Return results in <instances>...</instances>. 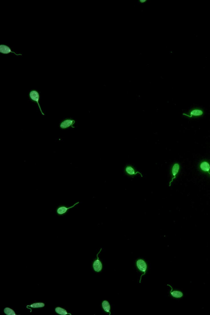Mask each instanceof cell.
Returning a JSON list of instances; mask_svg holds the SVG:
<instances>
[{
	"mask_svg": "<svg viewBox=\"0 0 210 315\" xmlns=\"http://www.w3.org/2000/svg\"><path fill=\"white\" fill-rule=\"evenodd\" d=\"M0 53L3 54H8L9 53H13L15 54L17 56L22 55L21 54H18L16 53L15 51H12V48H11L10 46L4 44H2L0 45Z\"/></svg>",
	"mask_w": 210,
	"mask_h": 315,
	"instance_id": "obj_4",
	"label": "cell"
},
{
	"mask_svg": "<svg viewBox=\"0 0 210 315\" xmlns=\"http://www.w3.org/2000/svg\"><path fill=\"white\" fill-rule=\"evenodd\" d=\"M102 306L103 309V310H104L105 312L109 313V315L111 314V312H110V310H111V306H110V304L108 302V301H103L102 302Z\"/></svg>",
	"mask_w": 210,
	"mask_h": 315,
	"instance_id": "obj_9",
	"label": "cell"
},
{
	"mask_svg": "<svg viewBox=\"0 0 210 315\" xmlns=\"http://www.w3.org/2000/svg\"><path fill=\"white\" fill-rule=\"evenodd\" d=\"M203 113V111L202 110H195L191 111V116L187 115H185V114H183V115H185L189 117H192L193 116H198L201 115Z\"/></svg>",
	"mask_w": 210,
	"mask_h": 315,
	"instance_id": "obj_12",
	"label": "cell"
},
{
	"mask_svg": "<svg viewBox=\"0 0 210 315\" xmlns=\"http://www.w3.org/2000/svg\"><path fill=\"white\" fill-rule=\"evenodd\" d=\"M179 165L177 164H174L173 166V168H172V174H173L174 177L172 179V181L169 182V186H171V183L173 182V180L175 179L176 177V175L178 173L179 170Z\"/></svg>",
	"mask_w": 210,
	"mask_h": 315,
	"instance_id": "obj_8",
	"label": "cell"
},
{
	"mask_svg": "<svg viewBox=\"0 0 210 315\" xmlns=\"http://www.w3.org/2000/svg\"><path fill=\"white\" fill-rule=\"evenodd\" d=\"M45 306V304L44 303L38 302L33 304L31 305L28 306L27 307L29 306V307H31V308H41V307H44V306Z\"/></svg>",
	"mask_w": 210,
	"mask_h": 315,
	"instance_id": "obj_14",
	"label": "cell"
},
{
	"mask_svg": "<svg viewBox=\"0 0 210 315\" xmlns=\"http://www.w3.org/2000/svg\"><path fill=\"white\" fill-rule=\"evenodd\" d=\"M80 203L79 202L75 203L73 205L71 206L65 205V204H60L55 208V213L56 214L60 217H63L68 214L69 211L72 209L78 204Z\"/></svg>",
	"mask_w": 210,
	"mask_h": 315,
	"instance_id": "obj_2",
	"label": "cell"
},
{
	"mask_svg": "<svg viewBox=\"0 0 210 315\" xmlns=\"http://www.w3.org/2000/svg\"><path fill=\"white\" fill-rule=\"evenodd\" d=\"M40 93V92L38 90L32 89V90L29 91L28 96H29V99H30L31 101L34 103H36L37 105L41 114L44 116L45 115V114L43 113V111L41 109V106H40V105L39 104V101H40V97H41Z\"/></svg>",
	"mask_w": 210,
	"mask_h": 315,
	"instance_id": "obj_1",
	"label": "cell"
},
{
	"mask_svg": "<svg viewBox=\"0 0 210 315\" xmlns=\"http://www.w3.org/2000/svg\"><path fill=\"white\" fill-rule=\"evenodd\" d=\"M167 285L171 288V290L170 291V293L171 296L173 297V298H181L183 297V293L182 291L177 290H173V288L170 285L167 284Z\"/></svg>",
	"mask_w": 210,
	"mask_h": 315,
	"instance_id": "obj_7",
	"label": "cell"
},
{
	"mask_svg": "<svg viewBox=\"0 0 210 315\" xmlns=\"http://www.w3.org/2000/svg\"><path fill=\"white\" fill-rule=\"evenodd\" d=\"M102 250V248L99 251L98 254H97V259L95 260V262H94L93 264V267L94 268V270H95L97 272H99L101 271L102 268V264L101 262L100 261L98 257V254L100 253Z\"/></svg>",
	"mask_w": 210,
	"mask_h": 315,
	"instance_id": "obj_6",
	"label": "cell"
},
{
	"mask_svg": "<svg viewBox=\"0 0 210 315\" xmlns=\"http://www.w3.org/2000/svg\"><path fill=\"white\" fill-rule=\"evenodd\" d=\"M55 311L57 314L61 315H66L67 314L71 315V314L68 313L66 310L60 307L55 308Z\"/></svg>",
	"mask_w": 210,
	"mask_h": 315,
	"instance_id": "obj_13",
	"label": "cell"
},
{
	"mask_svg": "<svg viewBox=\"0 0 210 315\" xmlns=\"http://www.w3.org/2000/svg\"><path fill=\"white\" fill-rule=\"evenodd\" d=\"M200 168L201 170L206 172H209L210 169V166L207 162H203L200 164Z\"/></svg>",
	"mask_w": 210,
	"mask_h": 315,
	"instance_id": "obj_10",
	"label": "cell"
},
{
	"mask_svg": "<svg viewBox=\"0 0 210 315\" xmlns=\"http://www.w3.org/2000/svg\"><path fill=\"white\" fill-rule=\"evenodd\" d=\"M76 121L71 117L66 118L62 120L59 124L60 129L63 130H66L70 128H75L74 125Z\"/></svg>",
	"mask_w": 210,
	"mask_h": 315,
	"instance_id": "obj_3",
	"label": "cell"
},
{
	"mask_svg": "<svg viewBox=\"0 0 210 315\" xmlns=\"http://www.w3.org/2000/svg\"><path fill=\"white\" fill-rule=\"evenodd\" d=\"M4 313L7 315H17L14 310L8 307H6L4 310Z\"/></svg>",
	"mask_w": 210,
	"mask_h": 315,
	"instance_id": "obj_15",
	"label": "cell"
},
{
	"mask_svg": "<svg viewBox=\"0 0 210 315\" xmlns=\"http://www.w3.org/2000/svg\"><path fill=\"white\" fill-rule=\"evenodd\" d=\"M136 265H137V268L138 270L144 273V274L141 275V277H140V283L142 276L145 274L146 271L147 269V264L146 263L143 259H138L136 262Z\"/></svg>",
	"mask_w": 210,
	"mask_h": 315,
	"instance_id": "obj_5",
	"label": "cell"
},
{
	"mask_svg": "<svg viewBox=\"0 0 210 315\" xmlns=\"http://www.w3.org/2000/svg\"><path fill=\"white\" fill-rule=\"evenodd\" d=\"M126 172L129 175H136L137 173H139L140 174L141 177H143V175L140 172H135L134 169L131 166L127 167L126 168Z\"/></svg>",
	"mask_w": 210,
	"mask_h": 315,
	"instance_id": "obj_11",
	"label": "cell"
},
{
	"mask_svg": "<svg viewBox=\"0 0 210 315\" xmlns=\"http://www.w3.org/2000/svg\"><path fill=\"white\" fill-rule=\"evenodd\" d=\"M209 174H210V173H209Z\"/></svg>",
	"mask_w": 210,
	"mask_h": 315,
	"instance_id": "obj_16",
	"label": "cell"
}]
</instances>
